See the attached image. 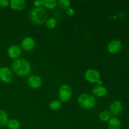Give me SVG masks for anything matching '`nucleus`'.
<instances>
[{
	"mask_svg": "<svg viewBox=\"0 0 129 129\" xmlns=\"http://www.w3.org/2000/svg\"><path fill=\"white\" fill-rule=\"evenodd\" d=\"M13 71L7 67L0 68V81L5 83H10L13 81Z\"/></svg>",
	"mask_w": 129,
	"mask_h": 129,
	"instance_id": "39448f33",
	"label": "nucleus"
},
{
	"mask_svg": "<svg viewBox=\"0 0 129 129\" xmlns=\"http://www.w3.org/2000/svg\"><path fill=\"white\" fill-rule=\"evenodd\" d=\"M42 5L49 9H54L57 6L56 0H42Z\"/></svg>",
	"mask_w": 129,
	"mask_h": 129,
	"instance_id": "a211bd4d",
	"label": "nucleus"
},
{
	"mask_svg": "<svg viewBox=\"0 0 129 129\" xmlns=\"http://www.w3.org/2000/svg\"><path fill=\"white\" fill-rule=\"evenodd\" d=\"M71 2L69 0H59L57 1V5L62 9V10H66L69 8H70Z\"/></svg>",
	"mask_w": 129,
	"mask_h": 129,
	"instance_id": "aec40b11",
	"label": "nucleus"
},
{
	"mask_svg": "<svg viewBox=\"0 0 129 129\" xmlns=\"http://www.w3.org/2000/svg\"><path fill=\"white\" fill-rule=\"evenodd\" d=\"M122 48V42L118 39L111 40L107 45V50L110 54H116L119 52Z\"/></svg>",
	"mask_w": 129,
	"mask_h": 129,
	"instance_id": "6e6552de",
	"label": "nucleus"
},
{
	"mask_svg": "<svg viewBox=\"0 0 129 129\" xmlns=\"http://www.w3.org/2000/svg\"><path fill=\"white\" fill-rule=\"evenodd\" d=\"M22 49L26 52L31 51L35 47V41L33 38L30 37H25L21 43Z\"/></svg>",
	"mask_w": 129,
	"mask_h": 129,
	"instance_id": "1a4fd4ad",
	"label": "nucleus"
},
{
	"mask_svg": "<svg viewBox=\"0 0 129 129\" xmlns=\"http://www.w3.org/2000/svg\"><path fill=\"white\" fill-rule=\"evenodd\" d=\"M7 53L11 59H17L21 54V49L18 45H12L8 49Z\"/></svg>",
	"mask_w": 129,
	"mask_h": 129,
	"instance_id": "9b49d317",
	"label": "nucleus"
},
{
	"mask_svg": "<svg viewBox=\"0 0 129 129\" xmlns=\"http://www.w3.org/2000/svg\"><path fill=\"white\" fill-rule=\"evenodd\" d=\"M111 113L108 110H103L100 113L99 118L102 122H108L111 118Z\"/></svg>",
	"mask_w": 129,
	"mask_h": 129,
	"instance_id": "6ab92c4d",
	"label": "nucleus"
},
{
	"mask_svg": "<svg viewBox=\"0 0 129 129\" xmlns=\"http://www.w3.org/2000/svg\"><path fill=\"white\" fill-rule=\"evenodd\" d=\"M34 5H35V8L41 7V6H42V0H36L34 2Z\"/></svg>",
	"mask_w": 129,
	"mask_h": 129,
	"instance_id": "b1692460",
	"label": "nucleus"
},
{
	"mask_svg": "<svg viewBox=\"0 0 129 129\" xmlns=\"http://www.w3.org/2000/svg\"><path fill=\"white\" fill-rule=\"evenodd\" d=\"M62 103L58 100H53L49 103V108L53 111H57L61 108Z\"/></svg>",
	"mask_w": 129,
	"mask_h": 129,
	"instance_id": "f3484780",
	"label": "nucleus"
},
{
	"mask_svg": "<svg viewBox=\"0 0 129 129\" xmlns=\"http://www.w3.org/2000/svg\"><path fill=\"white\" fill-rule=\"evenodd\" d=\"M26 3L24 0H11L10 6L12 10L15 11H22L25 7Z\"/></svg>",
	"mask_w": 129,
	"mask_h": 129,
	"instance_id": "ddd939ff",
	"label": "nucleus"
},
{
	"mask_svg": "<svg viewBox=\"0 0 129 129\" xmlns=\"http://www.w3.org/2000/svg\"><path fill=\"white\" fill-rule=\"evenodd\" d=\"M10 6V2L8 0H0V7L7 8Z\"/></svg>",
	"mask_w": 129,
	"mask_h": 129,
	"instance_id": "4be33fe9",
	"label": "nucleus"
},
{
	"mask_svg": "<svg viewBox=\"0 0 129 129\" xmlns=\"http://www.w3.org/2000/svg\"><path fill=\"white\" fill-rule=\"evenodd\" d=\"M27 83L30 88L33 89H38L41 87L42 80L39 76L31 75L28 78Z\"/></svg>",
	"mask_w": 129,
	"mask_h": 129,
	"instance_id": "9d476101",
	"label": "nucleus"
},
{
	"mask_svg": "<svg viewBox=\"0 0 129 129\" xmlns=\"http://www.w3.org/2000/svg\"><path fill=\"white\" fill-rule=\"evenodd\" d=\"M78 103L81 107L85 110L92 109L96 105L94 96L89 93H83L78 98Z\"/></svg>",
	"mask_w": 129,
	"mask_h": 129,
	"instance_id": "7ed1b4c3",
	"label": "nucleus"
},
{
	"mask_svg": "<svg viewBox=\"0 0 129 129\" xmlns=\"http://www.w3.org/2000/svg\"><path fill=\"white\" fill-rule=\"evenodd\" d=\"M72 95H73V90L70 86L64 84L60 87L58 93V96L60 102H64V103L69 102L71 98Z\"/></svg>",
	"mask_w": 129,
	"mask_h": 129,
	"instance_id": "20e7f679",
	"label": "nucleus"
},
{
	"mask_svg": "<svg viewBox=\"0 0 129 129\" xmlns=\"http://www.w3.org/2000/svg\"><path fill=\"white\" fill-rule=\"evenodd\" d=\"M108 129H120L121 122L118 118L116 117H111L108 121Z\"/></svg>",
	"mask_w": 129,
	"mask_h": 129,
	"instance_id": "4468645a",
	"label": "nucleus"
},
{
	"mask_svg": "<svg viewBox=\"0 0 129 129\" xmlns=\"http://www.w3.org/2000/svg\"><path fill=\"white\" fill-rule=\"evenodd\" d=\"M45 24H46V26L48 28L54 29L57 26V20L55 18H50L47 20V21H45Z\"/></svg>",
	"mask_w": 129,
	"mask_h": 129,
	"instance_id": "412c9836",
	"label": "nucleus"
},
{
	"mask_svg": "<svg viewBox=\"0 0 129 129\" xmlns=\"http://www.w3.org/2000/svg\"><path fill=\"white\" fill-rule=\"evenodd\" d=\"M123 107L122 102L119 100H115L109 106V112L113 116H118L122 113Z\"/></svg>",
	"mask_w": 129,
	"mask_h": 129,
	"instance_id": "0eeeda50",
	"label": "nucleus"
},
{
	"mask_svg": "<svg viewBox=\"0 0 129 129\" xmlns=\"http://www.w3.org/2000/svg\"><path fill=\"white\" fill-rule=\"evenodd\" d=\"M6 125L9 129H19L20 128V122L16 119L9 120Z\"/></svg>",
	"mask_w": 129,
	"mask_h": 129,
	"instance_id": "dca6fc26",
	"label": "nucleus"
},
{
	"mask_svg": "<svg viewBox=\"0 0 129 129\" xmlns=\"http://www.w3.org/2000/svg\"><path fill=\"white\" fill-rule=\"evenodd\" d=\"M12 71L15 74L20 77L26 76L31 71V65L26 59H17L11 64Z\"/></svg>",
	"mask_w": 129,
	"mask_h": 129,
	"instance_id": "f257e3e1",
	"label": "nucleus"
},
{
	"mask_svg": "<svg viewBox=\"0 0 129 129\" xmlns=\"http://www.w3.org/2000/svg\"><path fill=\"white\" fill-rule=\"evenodd\" d=\"M47 12L45 9L42 7L34 8L30 11L29 18L35 25H42L47 20Z\"/></svg>",
	"mask_w": 129,
	"mask_h": 129,
	"instance_id": "f03ea898",
	"label": "nucleus"
},
{
	"mask_svg": "<svg viewBox=\"0 0 129 129\" xmlns=\"http://www.w3.org/2000/svg\"><path fill=\"white\" fill-rule=\"evenodd\" d=\"M66 13L69 16H73L75 13V11H74V9L70 7L68 10H66Z\"/></svg>",
	"mask_w": 129,
	"mask_h": 129,
	"instance_id": "5701e85b",
	"label": "nucleus"
},
{
	"mask_svg": "<svg viewBox=\"0 0 129 129\" xmlns=\"http://www.w3.org/2000/svg\"><path fill=\"white\" fill-rule=\"evenodd\" d=\"M91 91L93 95L97 97L105 96L108 93V89L103 86H95L92 88Z\"/></svg>",
	"mask_w": 129,
	"mask_h": 129,
	"instance_id": "f8f14e48",
	"label": "nucleus"
},
{
	"mask_svg": "<svg viewBox=\"0 0 129 129\" xmlns=\"http://www.w3.org/2000/svg\"><path fill=\"white\" fill-rule=\"evenodd\" d=\"M8 120V113L3 110H0V128L6 126Z\"/></svg>",
	"mask_w": 129,
	"mask_h": 129,
	"instance_id": "2eb2a0df",
	"label": "nucleus"
},
{
	"mask_svg": "<svg viewBox=\"0 0 129 129\" xmlns=\"http://www.w3.org/2000/svg\"><path fill=\"white\" fill-rule=\"evenodd\" d=\"M96 84L98 86H103V81H102V79H100V80L97 82Z\"/></svg>",
	"mask_w": 129,
	"mask_h": 129,
	"instance_id": "393cba45",
	"label": "nucleus"
},
{
	"mask_svg": "<svg viewBox=\"0 0 129 129\" xmlns=\"http://www.w3.org/2000/svg\"><path fill=\"white\" fill-rule=\"evenodd\" d=\"M100 73L95 69H89L86 71L84 78L90 83H96L100 79Z\"/></svg>",
	"mask_w": 129,
	"mask_h": 129,
	"instance_id": "423d86ee",
	"label": "nucleus"
}]
</instances>
